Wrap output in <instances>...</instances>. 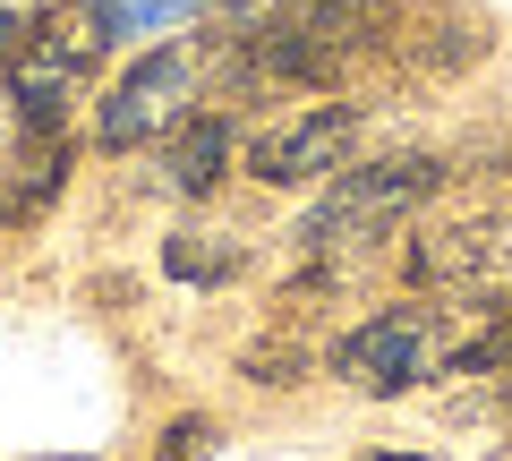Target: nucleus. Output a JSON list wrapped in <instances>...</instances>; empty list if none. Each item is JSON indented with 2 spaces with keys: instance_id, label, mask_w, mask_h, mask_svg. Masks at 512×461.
Here are the masks:
<instances>
[{
  "instance_id": "f257e3e1",
  "label": "nucleus",
  "mask_w": 512,
  "mask_h": 461,
  "mask_svg": "<svg viewBox=\"0 0 512 461\" xmlns=\"http://www.w3.org/2000/svg\"><path fill=\"white\" fill-rule=\"evenodd\" d=\"M444 180H453V171H444L436 154H393V163L342 171V180L325 188V205L299 222V257H308V265H342L350 248L384 240V231H402V222L419 214Z\"/></svg>"
},
{
  "instance_id": "f03ea898",
  "label": "nucleus",
  "mask_w": 512,
  "mask_h": 461,
  "mask_svg": "<svg viewBox=\"0 0 512 461\" xmlns=\"http://www.w3.org/2000/svg\"><path fill=\"white\" fill-rule=\"evenodd\" d=\"M444 359H453V325H444V308H427V299L376 308L367 325H350L342 342H333V376H342L350 393H376V402L444 376Z\"/></svg>"
},
{
  "instance_id": "7ed1b4c3",
  "label": "nucleus",
  "mask_w": 512,
  "mask_h": 461,
  "mask_svg": "<svg viewBox=\"0 0 512 461\" xmlns=\"http://www.w3.org/2000/svg\"><path fill=\"white\" fill-rule=\"evenodd\" d=\"M111 52V26L103 9H52V18H35V35H26V52L9 60V94H18V129H60L69 120V94L86 86V69Z\"/></svg>"
},
{
  "instance_id": "20e7f679",
  "label": "nucleus",
  "mask_w": 512,
  "mask_h": 461,
  "mask_svg": "<svg viewBox=\"0 0 512 461\" xmlns=\"http://www.w3.org/2000/svg\"><path fill=\"white\" fill-rule=\"evenodd\" d=\"M188 111H197V52H146L120 86L103 94L94 146L103 154H137V146H154V137H171Z\"/></svg>"
},
{
  "instance_id": "39448f33",
  "label": "nucleus",
  "mask_w": 512,
  "mask_h": 461,
  "mask_svg": "<svg viewBox=\"0 0 512 461\" xmlns=\"http://www.w3.org/2000/svg\"><path fill=\"white\" fill-rule=\"evenodd\" d=\"M410 282L419 291H444V299H487V308L512 299V205L419 240L410 248Z\"/></svg>"
},
{
  "instance_id": "423d86ee",
  "label": "nucleus",
  "mask_w": 512,
  "mask_h": 461,
  "mask_svg": "<svg viewBox=\"0 0 512 461\" xmlns=\"http://www.w3.org/2000/svg\"><path fill=\"white\" fill-rule=\"evenodd\" d=\"M350 146H359V111L350 103H316V111H299V120H282V129L256 137L248 171L265 188H308V180H325V171H342Z\"/></svg>"
},
{
  "instance_id": "0eeeda50",
  "label": "nucleus",
  "mask_w": 512,
  "mask_h": 461,
  "mask_svg": "<svg viewBox=\"0 0 512 461\" xmlns=\"http://www.w3.org/2000/svg\"><path fill=\"white\" fill-rule=\"evenodd\" d=\"M69 163H77V146H69V129H26V146H18V163L0 171V222L18 231V222H35L43 205L69 188Z\"/></svg>"
},
{
  "instance_id": "6e6552de",
  "label": "nucleus",
  "mask_w": 512,
  "mask_h": 461,
  "mask_svg": "<svg viewBox=\"0 0 512 461\" xmlns=\"http://www.w3.org/2000/svg\"><path fill=\"white\" fill-rule=\"evenodd\" d=\"M222 171H231V120H197L188 111L180 129H171V154H163V180L180 197H214Z\"/></svg>"
},
{
  "instance_id": "1a4fd4ad",
  "label": "nucleus",
  "mask_w": 512,
  "mask_h": 461,
  "mask_svg": "<svg viewBox=\"0 0 512 461\" xmlns=\"http://www.w3.org/2000/svg\"><path fill=\"white\" fill-rule=\"evenodd\" d=\"M163 274L171 282H231L239 274V248L222 231H171L163 240Z\"/></svg>"
},
{
  "instance_id": "9d476101",
  "label": "nucleus",
  "mask_w": 512,
  "mask_h": 461,
  "mask_svg": "<svg viewBox=\"0 0 512 461\" xmlns=\"http://www.w3.org/2000/svg\"><path fill=\"white\" fill-rule=\"evenodd\" d=\"M103 9L111 35H128V26H163V18H188V9H205V0H94Z\"/></svg>"
},
{
  "instance_id": "9b49d317",
  "label": "nucleus",
  "mask_w": 512,
  "mask_h": 461,
  "mask_svg": "<svg viewBox=\"0 0 512 461\" xmlns=\"http://www.w3.org/2000/svg\"><path fill=\"white\" fill-rule=\"evenodd\" d=\"M214 419H197V410H188V419H171L163 427V453H154V461H214Z\"/></svg>"
},
{
  "instance_id": "f8f14e48",
  "label": "nucleus",
  "mask_w": 512,
  "mask_h": 461,
  "mask_svg": "<svg viewBox=\"0 0 512 461\" xmlns=\"http://www.w3.org/2000/svg\"><path fill=\"white\" fill-rule=\"evenodd\" d=\"M299 368H308V351H291V342H256V351H248L256 385H299Z\"/></svg>"
},
{
  "instance_id": "ddd939ff",
  "label": "nucleus",
  "mask_w": 512,
  "mask_h": 461,
  "mask_svg": "<svg viewBox=\"0 0 512 461\" xmlns=\"http://www.w3.org/2000/svg\"><path fill=\"white\" fill-rule=\"evenodd\" d=\"M367 461H427V453H367Z\"/></svg>"
}]
</instances>
